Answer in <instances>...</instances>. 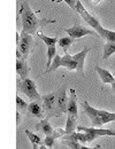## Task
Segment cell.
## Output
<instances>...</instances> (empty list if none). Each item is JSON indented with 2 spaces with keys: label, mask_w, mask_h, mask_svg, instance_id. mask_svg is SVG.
Returning <instances> with one entry per match:
<instances>
[{
  "label": "cell",
  "mask_w": 115,
  "mask_h": 149,
  "mask_svg": "<svg viewBox=\"0 0 115 149\" xmlns=\"http://www.w3.org/2000/svg\"><path fill=\"white\" fill-rule=\"evenodd\" d=\"M61 56L60 55H55L54 57V60H53V62H52V64H51V67H50V69H47L46 71H45V74H50V72H53V71H55L58 68H60L61 67Z\"/></svg>",
  "instance_id": "cb8c5ba5"
},
{
  "label": "cell",
  "mask_w": 115,
  "mask_h": 149,
  "mask_svg": "<svg viewBox=\"0 0 115 149\" xmlns=\"http://www.w3.org/2000/svg\"><path fill=\"white\" fill-rule=\"evenodd\" d=\"M18 90L23 94H25L30 101H39L41 100V95L37 91V86L30 78L22 79L18 83Z\"/></svg>",
  "instance_id": "3957f363"
},
{
  "label": "cell",
  "mask_w": 115,
  "mask_h": 149,
  "mask_svg": "<svg viewBox=\"0 0 115 149\" xmlns=\"http://www.w3.org/2000/svg\"><path fill=\"white\" fill-rule=\"evenodd\" d=\"M70 95L68 100V106H67V115L72 116L74 118H78V103H77L76 91L74 88H70Z\"/></svg>",
  "instance_id": "9c48e42d"
},
{
  "label": "cell",
  "mask_w": 115,
  "mask_h": 149,
  "mask_svg": "<svg viewBox=\"0 0 115 149\" xmlns=\"http://www.w3.org/2000/svg\"><path fill=\"white\" fill-rule=\"evenodd\" d=\"M58 1H65L73 10H76V2L77 0H58Z\"/></svg>",
  "instance_id": "83f0119b"
},
{
  "label": "cell",
  "mask_w": 115,
  "mask_h": 149,
  "mask_svg": "<svg viewBox=\"0 0 115 149\" xmlns=\"http://www.w3.org/2000/svg\"><path fill=\"white\" fill-rule=\"evenodd\" d=\"M100 1H101V0H88V2H89L90 5H92V6H95V5H98Z\"/></svg>",
  "instance_id": "f1b7e54d"
},
{
  "label": "cell",
  "mask_w": 115,
  "mask_h": 149,
  "mask_svg": "<svg viewBox=\"0 0 115 149\" xmlns=\"http://www.w3.org/2000/svg\"><path fill=\"white\" fill-rule=\"evenodd\" d=\"M21 21H22V31L30 33V35H36L38 33V30L43 28L46 24L50 23H55L53 19H39L37 17L36 13L31 9L30 5L28 2H23L21 5Z\"/></svg>",
  "instance_id": "6da1fadb"
},
{
  "label": "cell",
  "mask_w": 115,
  "mask_h": 149,
  "mask_svg": "<svg viewBox=\"0 0 115 149\" xmlns=\"http://www.w3.org/2000/svg\"><path fill=\"white\" fill-rule=\"evenodd\" d=\"M16 106H18V110H21V111H25L29 107V104L22 97H20L19 95L16 96Z\"/></svg>",
  "instance_id": "484cf974"
},
{
  "label": "cell",
  "mask_w": 115,
  "mask_h": 149,
  "mask_svg": "<svg viewBox=\"0 0 115 149\" xmlns=\"http://www.w3.org/2000/svg\"><path fill=\"white\" fill-rule=\"evenodd\" d=\"M55 55H57V48L54 46L47 47V64H46L47 68H46V70L50 69V67H51V64H52V62H53Z\"/></svg>",
  "instance_id": "44dd1931"
},
{
  "label": "cell",
  "mask_w": 115,
  "mask_h": 149,
  "mask_svg": "<svg viewBox=\"0 0 115 149\" xmlns=\"http://www.w3.org/2000/svg\"><path fill=\"white\" fill-rule=\"evenodd\" d=\"M99 36L104 39H106L107 41L109 42H115V31H111V30H107V29H102V31L99 33Z\"/></svg>",
  "instance_id": "7402d4cb"
},
{
  "label": "cell",
  "mask_w": 115,
  "mask_h": 149,
  "mask_svg": "<svg viewBox=\"0 0 115 149\" xmlns=\"http://www.w3.org/2000/svg\"><path fill=\"white\" fill-rule=\"evenodd\" d=\"M79 15H81V17L83 19V21L89 25V26H91V28H93L95 30H96L97 32H98V35L102 31V26H101V24L99 23V21L93 16V15H91L86 9H85V7L83 6V3L81 2V0H77L76 2V10ZM100 37V36H99Z\"/></svg>",
  "instance_id": "277c9868"
},
{
  "label": "cell",
  "mask_w": 115,
  "mask_h": 149,
  "mask_svg": "<svg viewBox=\"0 0 115 149\" xmlns=\"http://www.w3.org/2000/svg\"><path fill=\"white\" fill-rule=\"evenodd\" d=\"M91 51V47H86L84 48L83 51H81L79 53H77L75 55H73L74 60L76 61L77 63V72L78 74H82L83 70H84V64H85V57L88 55V53Z\"/></svg>",
  "instance_id": "8fae6325"
},
{
  "label": "cell",
  "mask_w": 115,
  "mask_h": 149,
  "mask_svg": "<svg viewBox=\"0 0 115 149\" xmlns=\"http://www.w3.org/2000/svg\"><path fill=\"white\" fill-rule=\"evenodd\" d=\"M54 142H55V138H54L53 135H46V138H45V140H44L45 147L53 148V147H54Z\"/></svg>",
  "instance_id": "4316f807"
},
{
  "label": "cell",
  "mask_w": 115,
  "mask_h": 149,
  "mask_svg": "<svg viewBox=\"0 0 115 149\" xmlns=\"http://www.w3.org/2000/svg\"><path fill=\"white\" fill-rule=\"evenodd\" d=\"M29 71H30V69L25 62V58H16V72L20 76L21 80L28 78Z\"/></svg>",
  "instance_id": "4fadbf2b"
},
{
  "label": "cell",
  "mask_w": 115,
  "mask_h": 149,
  "mask_svg": "<svg viewBox=\"0 0 115 149\" xmlns=\"http://www.w3.org/2000/svg\"><path fill=\"white\" fill-rule=\"evenodd\" d=\"M74 40H75V39H73L70 36H68V37H62L59 39L58 44H59V46L62 48V51H63L65 53H67L68 48L72 46V44L74 42Z\"/></svg>",
  "instance_id": "d6986e66"
},
{
  "label": "cell",
  "mask_w": 115,
  "mask_h": 149,
  "mask_svg": "<svg viewBox=\"0 0 115 149\" xmlns=\"http://www.w3.org/2000/svg\"><path fill=\"white\" fill-rule=\"evenodd\" d=\"M76 118L72 117V116H68L67 117V122H66V134H69V133H73L77 130V124H76Z\"/></svg>",
  "instance_id": "e0dca14e"
},
{
  "label": "cell",
  "mask_w": 115,
  "mask_h": 149,
  "mask_svg": "<svg viewBox=\"0 0 115 149\" xmlns=\"http://www.w3.org/2000/svg\"><path fill=\"white\" fill-rule=\"evenodd\" d=\"M78 132H91L96 134L97 136H115L114 130H108V129H97V127H84V126H77Z\"/></svg>",
  "instance_id": "30bf717a"
},
{
  "label": "cell",
  "mask_w": 115,
  "mask_h": 149,
  "mask_svg": "<svg viewBox=\"0 0 115 149\" xmlns=\"http://www.w3.org/2000/svg\"><path fill=\"white\" fill-rule=\"evenodd\" d=\"M39 37L40 39L46 44V46H55V44H57L58 41V38L57 37H48V36H45V35H43V33H39Z\"/></svg>",
  "instance_id": "d4e9b609"
},
{
  "label": "cell",
  "mask_w": 115,
  "mask_h": 149,
  "mask_svg": "<svg viewBox=\"0 0 115 149\" xmlns=\"http://www.w3.org/2000/svg\"><path fill=\"white\" fill-rule=\"evenodd\" d=\"M63 143L68 147L69 149H102L100 146H96V147H86L79 142H76V141H63Z\"/></svg>",
  "instance_id": "ffe728a7"
},
{
  "label": "cell",
  "mask_w": 115,
  "mask_h": 149,
  "mask_svg": "<svg viewBox=\"0 0 115 149\" xmlns=\"http://www.w3.org/2000/svg\"><path fill=\"white\" fill-rule=\"evenodd\" d=\"M28 112L32 117L40 118V119L44 118V108L40 106V103H39L38 101H31V103H29Z\"/></svg>",
  "instance_id": "7c38bea8"
},
{
  "label": "cell",
  "mask_w": 115,
  "mask_h": 149,
  "mask_svg": "<svg viewBox=\"0 0 115 149\" xmlns=\"http://www.w3.org/2000/svg\"><path fill=\"white\" fill-rule=\"evenodd\" d=\"M37 146L38 145H32V149H37Z\"/></svg>",
  "instance_id": "1f68e13d"
},
{
  "label": "cell",
  "mask_w": 115,
  "mask_h": 149,
  "mask_svg": "<svg viewBox=\"0 0 115 149\" xmlns=\"http://www.w3.org/2000/svg\"><path fill=\"white\" fill-rule=\"evenodd\" d=\"M65 31H66V33H67L68 36H70L73 39H81V38L85 37V36H88V35H96V36H99L97 31L90 30V29H88V28L81 25L79 23L74 24L72 28H68V29H66Z\"/></svg>",
  "instance_id": "5b68a950"
},
{
  "label": "cell",
  "mask_w": 115,
  "mask_h": 149,
  "mask_svg": "<svg viewBox=\"0 0 115 149\" xmlns=\"http://www.w3.org/2000/svg\"><path fill=\"white\" fill-rule=\"evenodd\" d=\"M36 129L39 131H41L45 135H52V134H53V131H54L52 129V126H51V124H50L47 117H46V118H43L39 123L36 124Z\"/></svg>",
  "instance_id": "2e32d148"
},
{
  "label": "cell",
  "mask_w": 115,
  "mask_h": 149,
  "mask_svg": "<svg viewBox=\"0 0 115 149\" xmlns=\"http://www.w3.org/2000/svg\"><path fill=\"white\" fill-rule=\"evenodd\" d=\"M21 39L19 42V51L23 54V56L27 58L32 48V44H34V39H32V35L27 33V32H21Z\"/></svg>",
  "instance_id": "ba28073f"
},
{
  "label": "cell",
  "mask_w": 115,
  "mask_h": 149,
  "mask_svg": "<svg viewBox=\"0 0 115 149\" xmlns=\"http://www.w3.org/2000/svg\"><path fill=\"white\" fill-rule=\"evenodd\" d=\"M114 53H115V42H109V41H107V42L104 45L102 58H104V60H107V58L111 57V55H113Z\"/></svg>",
  "instance_id": "ac0fdd59"
},
{
  "label": "cell",
  "mask_w": 115,
  "mask_h": 149,
  "mask_svg": "<svg viewBox=\"0 0 115 149\" xmlns=\"http://www.w3.org/2000/svg\"><path fill=\"white\" fill-rule=\"evenodd\" d=\"M41 103L44 110L47 112V116H55V109H57V92L45 94L41 96Z\"/></svg>",
  "instance_id": "52a82bcc"
},
{
  "label": "cell",
  "mask_w": 115,
  "mask_h": 149,
  "mask_svg": "<svg viewBox=\"0 0 115 149\" xmlns=\"http://www.w3.org/2000/svg\"><path fill=\"white\" fill-rule=\"evenodd\" d=\"M16 118H18V125H19L20 123H21V113H20L19 111L16 113Z\"/></svg>",
  "instance_id": "f546056e"
},
{
  "label": "cell",
  "mask_w": 115,
  "mask_h": 149,
  "mask_svg": "<svg viewBox=\"0 0 115 149\" xmlns=\"http://www.w3.org/2000/svg\"><path fill=\"white\" fill-rule=\"evenodd\" d=\"M69 97L67 96V88L66 85L62 86L57 92V109H55V117H59L67 112Z\"/></svg>",
  "instance_id": "8992f818"
},
{
  "label": "cell",
  "mask_w": 115,
  "mask_h": 149,
  "mask_svg": "<svg viewBox=\"0 0 115 149\" xmlns=\"http://www.w3.org/2000/svg\"><path fill=\"white\" fill-rule=\"evenodd\" d=\"M81 106L83 107V110L85 112V115L90 118L91 124L95 127H101L102 125H105L107 123L115 122V112L96 109L92 106H90L88 101H82Z\"/></svg>",
  "instance_id": "7a4b0ae2"
},
{
  "label": "cell",
  "mask_w": 115,
  "mask_h": 149,
  "mask_svg": "<svg viewBox=\"0 0 115 149\" xmlns=\"http://www.w3.org/2000/svg\"><path fill=\"white\" fill-rule=\"evenodd\" d=\"M96 70L102 84H112L115 81V78L114 76L111 74V71H108L107 69H104V68H100V67H96Z\"/></svg>",
  "instance_id": "5bb4252c"
},
{
  "label": "cell",
  "mask_w": 115,
  "mask_h": 149,
  "mask_svg": "<svg viewBox=\"0 0 115 149\" xmlns=\"http://www.w3.org/2000/svg\"><path fill=\"white\" fill-rule=\"evenodd\" d=\"M111 85H112V90H113V91L115 92V81H114V83H112Z\"/></svg>",
  "instance_id": "4dcf8cb0"
},
{
  "label": "cell",
  "mask_w": 115,
  "mask_h": 149,
  "mask_svg": "<svg viewBox=\"0 0 115 149\" xmlns=\"http://www.w3.org/2000/svg\"><path fill=\"white\" fill-rule=\"evenodd\" d=\"M25 134H27V136H28V139L30 140V142L32 143V145H38V146H41V139H40V136L37 135V134H35V133H32L31 131H25Z\"/></svg>",
  "instance_id": "603a6c76"
},
{
  "label": "cell",
  "mask_w": 115,
  "mask_h": 149,
  "mask_svg": "<svg viewBox=\"0 0 115 149\" xmlns=\"http://www.w3.org/2000/svg\"><path fill=\"white\" fill-rule=\"evenodd\" d=\"M61 67L63 68H67L68 70L73 71V70H77V63L76 61L74 60L73 55H69V54H65V56H62L61 58Z\"/></svg>",
  "instance_id": "9a60e30c"
}]
</instances>
